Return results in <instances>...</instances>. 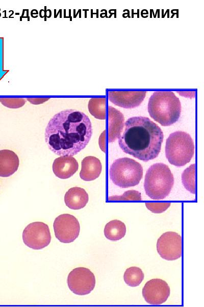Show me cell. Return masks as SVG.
<instances>
[{
	"label": "cell",
	"mask_w": 204,
	"mask_h": 307,
	"mask_svg": "<svg viewBox=\"0 0 204 307\" xmlns=\"http://www.w3.org/2000/svg\"><path fill=\"white\" fill-rule=\"evenodd\" d=\"M89 196L86 190L79 187L70 188L65 194L64 202L70 209L79 210L86 206Z\"/></svg>",
	"instance_id": "obj_17"
},
{
	"label": "cell",
	"mask_w": 204,
	"mask_h": 307,
	"mask_svg": "<svg viewBox=\"0 0 204 307\" xmlns=\"http://www.w3.org/2000/svg\"><path fill=\"white\" fill-rule=\"evenodd\" d=\"M96 283L94 274L88 268L78 267L71 271L67 277L70 290L78 295H85L94 289Z\"/></svg>",
	"instance_id": "obj_8"
},
{
	"label": "cell",
	"mask_w": 204,
	"mask_h": 307,
	"mask_svg": "<svg viewBox=\"0 0 204 307\" xmlns=\"http://www.w3.org/2000/svg\"><path fill=\"white\" fill-rule=\"evenodd\" d=\"M17 99L0 98V102L9 108H17L23 105L24 103H18Z\"/></svg>",
	"instance_id": "obj_24"
},
{
	"label": "cell",
	"mask_w": 204,
	"mask_h": 307,
	"mask_svg": "<svg viewBox=\"0 0 204 307\" xmlns=\"http://www.w3.org/2000/svg\"><path fill=\"white\" fill-rule=\"evenodd\" d=\"M146 91H110L109 100L115 105L125 108L138 106L145 97Z\"/></svg>",
	"instance_id": "obj_12"
},
{
	"label": "cell",
	"mask_w": 204,
	"mask_h": 307,
	"mask_svg": "<svg viewBox=\"0 0 204 307\" xmlns=\"http://www.w3.org/2000/svg\"><path fill=\"white\" fill-rule=\"evenodd\" d=\"M109 174L112 182L122 188L138 185L143 176V168L136 161L126 157L115 160L112 164Z\"/></svg>",
	"instance_id": "obj_6"
},
{
	"label": "cell",
	"mask_w": 204,
	"mask_h": 307,
	"mask_svg": "<svg viewBox=\"0 0 204 307\" xmlns=\"http://www.w3.org/2000/svg\"><path fill=\"white\" fill-rule=\"evenodd\" d=\"M123 114L112 106L108 107V141L113 142L118 139L124 126Z\"/></svg>",
	"instance_id": "obj_14"
},
{
	"label": "cell",
	"mask_w": 204,
	"mask_h": 307,
	"mask_svg": "<svg viewBox=\"0 0 204 307\" xmlns=\"http://www.w3.org/2000/svg\"><path fill=\"white\" fill-rule=\"evenodd\" d=\"M101 170V163L98 158L94 156H87L82 161L80 177L85 181H93L98 178Z\"/></svg>",
	"instance_id": "obj_16"
},
{
	"label": "cell",
	"mask_w": 204,
	"mask_h": 307,
	"mask_svg": "<svg viewBox=\"0 0 204 307\" xmlns=\"http://www.w3.org/2000/svg\"><path fill=\"white\" fill-rule=\"evenodd\" d=\"M56 237L60 242L68 244L76 239L80 234V225L73 215L65 213L57 216L53 224Z\"/></svg>",
	"instance_id": "obj_9"
},
{
	"label": "cell",
	"mask_w": 204,
	"mask_h": 307,
	"mask_svg": "<svg viewBox=\"0 0 204 307\" xmlns=\"http://www.w3.org/2000/svg\"><path fill=\"white\" fill-rule=\"evenodd\" d=\"M146 208L155 213H161L165 211L170 206V203H146Z\"/></svg>",
	"instance_id": "obj_23"
},
{
	"label": "cell",
	"mask_w": 204,
	"mask_h": 307,
	"mask_svg": "<svg viewBox=\"0 0 204 307\" xmlns=\"http://www.w3.org/2000/svg\"><path fill=\"white\" fill-rule=\"evenodd\" d=\"M19 159L17 154L9 149L0 150V177H9L18 169Z\"/></svg>",
	"instance_id": "obj_15"
},
{
	"label": "cell",
	"mask_w": 204,
	"mask_h": 307,
	"mask_svg": "<svg viewBox=\"0 0 204 307\" xmlns=\"http://www.w3.org/2000/svg\"><path fill=\"white\" fill-rule=\"evenodd\" d=\"M126 231L125 224L120 220H115L109 222L105 225L104 232L109 240L117 241L122 238Z\"/></svg>",
	"instance_id": "obj_18"
},
{
	"label": "cell",
	"mask_w": 204,
	"mask_h": 307,
	"mask_svg": "<svg viewBox=\"0 0 204 307\" xmlns=\"http://www.w3.org/2000/svg\"><path fill=\"white\" fill-rule=\"evenodd\" d=\"M144 273L140 268L131 267L125 271L123 279L129 286L135 287L140 284L144 279Z\"/></svg>",
	"instance_id": "obj_19"
},
{
	"label": "cell",
	"mask_w": 204,
	"mask_h": 307,
	"mask_svg": "<svg viewBox=\"0 0 204 307\" xmlns=\"http://www.w3.org/2000/svg\"><path fill=\"white\" fill-rule=\"evenodd\" d=\"M182 180L185 188L191 193L195 194V164L187 168L182 174Z\"/></svg>",
	"instance_id": "obj_21"
},
{
	"label": "cell",
	"mask_w": 204,
	"mask_h": 307,
	"mask_svg": "<svg viewBox=\"0 0 204 307\" xmlns=\"http://www.w3.org/2000/svg\"><path fill=\"white\" fill-rule=\"evenodd\" d=\"M124 126L118 138V144L124 152L143 161L158 156L164 135L157 124L147 117L136 116L128 119Z\"/></svg>",
	"instance_id": "obj_2"
},
{
	"label": "cell",
	"mask_w": 204,
	"mask_h": 307,
	"mask_svg": "<svg viewBox=\"0 0 204 307\" xmlns=\"http://www.w3.org/2000/svg\"><path fill=\"white\" fill-rule=\"evenodd\" d=\"M51 234L48 226L41 222L29 224L22 232V240L29 248L40 250L47 247L50 243Z\"/></svg>",
	"instance_id": "obj_7"
},
{
	"label": "cell",
	"mask_w": 204,
	"mask_h": 307,
	"mask_svg": "<svg viewBox=\"0 0 204 307\" xmlns=\"http://www.w3.org/2000/svg\"><path fill=\"white\" fill-rule=\"evenodd\" d=\"M157 250L167 260H175L182 256V237L175 232L168 231L158 239Z\"/></svg>",
	"instance_id": "obj_10"
},
{
	"label": "cell",
	"mask_w": 204,
	"mask_h": 307,
	"mask_svg": "<svg viewBox=\"0 0 204 307\" xmlns=\"http://www.w3.org/2000/svg\"><path fill=\"white\" fill-rule=\"evenodd\" d=\"M106 102L105 98L91 99L88 104V109L90 114L95 118L105 119Z\"/></svg>",
	"instance_id": "obj_20"
},
{
	"label": "cell",
	"mask_w": 204,
	"mask_h": 307,
	"mask_svg": "<svg viewBox=\"0 0 204 307\" xmlns=\"http://www.w3.org/2000/svg\"><path fill=\"white\" fill-rule=\"evenodd\" d=\"M147 109L155 121L162 126H169L179 119L182 107L179 98L173 92L157 91L150 97Z\"/></svg>",
	"instance_id": "obj_3"
},
{
	"label": "cell",
	"mask_w": 204,
	"mask_h": 307,
	"mask_svg": "<svg viewBox=\"0 0 204 307\" xmlns=\"http://www.w3.org/2000/svg\"><path fill=\"white\" fill-rule=\"evenodd\" d=\"M45 141L49 149L60 156H73L84 149L92 135L90 119L74 109L60 111L48 122Z\"/></svg>",
	"instance_id": "obj_1"
},
{
	"label": "cell",
	"mask_w": 204,
	"mask_h": 307,
	"mask_svg": "<svg viewBox=\"0 0 204 307\" xmlns=\"http://www.w3.org/2000/svg\"><path fill=\"white\" fill-rule=\"evenodd\" d=\"M141 200V193L134 190H128L125 191L121 195H115L112 196L109 198V200H137L139 201Z\"/></svg>",
	"instance_id": "obj_22"
},
{
	"label": "cell",
	"mask_w": 204,
	"mask_h": 307,
	"mask_svg": "<svg viewBox=\"0 0 204 307\" xmlns=\"http://www.w3.org/2000/svg\"><path fill=\"white\" fill-rule=\"evenodd\" d=\"M174 178L169 167L162 163H155L148 169L144 179L146 194L151 199L162 200L170 193Z\"/></svg>",
	"instance_id": "obj_4"
},
{
	"label": "cell",
	"mask_w": 204,
	"mask_h": 307,
	"mask_svg": "<svg viewBox=\"0 0 204 307\" xmlns=\"http://www.w3.org/2000/svg\"><path fill=\"white\" fill-rule=\"evenodd\" d=\"M170 294V289L168 283L159 278L148 280L142 289L144 300L152 305H160L164 303Z\"/></svg>",
	"instance_id": "obj_11"
},
{
	"label": "cell",
	"mask_w": 204,
	"mask_h": 307,
	"mask_svg": "<svg viewBox=\"0 0 204 307\" xmlns=\"http://www.w3.org/2000/svg\"><path fill=\"white\" fill-rule=\"evenodd\" d=\"M78 168V162L72 156H60L55 159L53 164V172L61 179L70 178Z\"/></svg>",
	"instance_id": "obj_13"
},
{
	"label": "cell",
	"mask_w": 204,
	"mask_h": 307,
	"mask_svg": "<svg viewBox=\"0 0 204 307\" xmlns=\"http://www.w3.org/2000/svg\"><path fill=\"white\" fill-rule=\"evenodd\" d=\"M194 154V144L189 134L176 131L170 134L166 140L165 155L168 162L177 167L189 163Z\"/></svg>",
	"instance_id": "obj_5"
}]
</instances>
